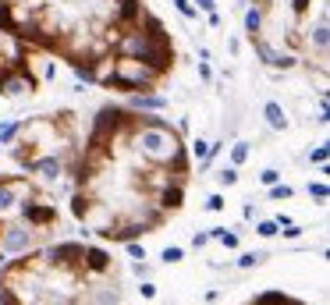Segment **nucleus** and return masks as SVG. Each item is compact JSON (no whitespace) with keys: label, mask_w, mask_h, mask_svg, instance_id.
Returning a JSON list of instances; mask_svg holds the SVG:
<instances>
[{"label":"nucleus","mask_w":330,"mask_h":305,"mask_svg":"<svg viewBox=\"0 0 330 305\" xmlns=\"http://www.w3.org/2000/svg\"><path fill=\"white\" fill-rule=\"evenodd\" d=\"M142 298H157V288L153 284H142Z\"/></svg>","instance_id":"nucleus-20"},{"label":"nucleus","mask_w":330,"mask_h":305,"mask_svg":"<svg viewBox=\"0 0 330 305\" xmlns=\"http://www.w3.org/2000/svg\"><path fill=\"white\" fill-rule=\"evenodd\" d=\"M18 128H21V124H7V128H0V146H11L14 135H18Z\"/></svg>","instance_id":"nucleus-11"},{"label":"nucleus","mask_w":330,"mask_h":305,"mask_svg":"<svg viewBox=\"0 0 330 305\" xmlns=\"http://www.w3.org/2000/svg\"><path fill=\"white\" fill-rule=\"evenodd\" d=\"M248 160V142H238L235 149H231V167H242Z\"/></svg>","instance_id":"nucleus-8"},{"label":"nucleus","mask_w":330,"mask_h":305,"mask_svg":"<svg viewBox=\"0 0 330 305\" xmlns=\"http://www.w3.org/2000/svg\"><path fill=\"white\" fill-rule=\"evenodd\" d=\"M220 181H224V185H235V181H238V167H231V163H227V167L220 170Z\"/></svg>","instance_id":"nucleus-13"},{"label":"nucleus","mask_w":330,"mask_h":305,"mask_svg":"<svg viewBox=\"0 0 330 305\" xmlns=\"http://www.w3.org/2000/svg\"><path fill=\"white\" fill-rule=\"evenodd\" d=\"M181 259H185L181 248H164V263H181Z\"/></svg>","instance_id":"nucleus-16"},{"label":"nucleus","mask_w":330,"mask_h":305,"mask_svg":"<svg viewBox=\"0 0 330 305\" xmlns=\"http://www.w3.org/2000/svg\"><path fill=\"white\" fill-rule=\"evenodd\" d=\"M206 210H210V213H220V210H224V195H210V199H206Z\"/></svg>","instance_id":"nucleus-14"},{"label":"nucleus","mask_w":330,"mask_h":305,"mask_svg":"<svg viewBox=\"0 0 330 305\" xmlns=\"http://www.w3.org/2000/svg\"><path fill=\"white\" fill-rule=\"evenodd\" d=\"M263 114H266V124H270V128H277V132H281V128H288V117H284V107H281V103H273V99H270V103L263 107Z\"/></svg>","instance_id":"nucleus-3"},{"label":"nucleus","mask_w":330,"mask_h":305,"mask_svg":"<svg viewBox=\"0 0 330 305\" xmlns=\"http://www.w3.org/2000/svg\"><path fill=\"white\" fill-rule=\"evenodd\" d=\"M327 156H330L327 146H316V149L309 152V160H313V163H320V167H327Z\"/></svg>","instance_id":"nucleus-12"},{"label":"nucleus","mask_w":330,"mask_h":305,"mask_svg":"<svg viewBox=\"0 0 330 305\" xmlns=\"http://www.w3.org/2000/svg\"><path fill=\"white\" fill-rule=\"evenodd\" d=\"M256 231H259L263 238H273V234H281V224H277V220H259Z\"/></svg>","instance_id":"nucleus-9"},{"label":"nucleus","mask_w":330,"mask_h":305,"mask_svg":"<svg viewBox=\"0 0 330 305\" xmlns=\"http://www.w3.org/2000/svg\"><path fill=\"white\" fill-rule=\"evenodd\" d=\"M259 29H263V11L252 4V7H248V14H245V32H248V39H252V36H259Z\"/></svg>","instance_id":"nucleus-4"},{"label":"nucleus","mask_w":330,"mask_h":305,"mask_svg":"<svg viewBox=\"0 0 330 305\" xmlns=\"http://www.w3.org/2000/svg\"><path fill=\"white\" fill-rule=\"evenodd\" d=\"M245 305H306V302H298V298H291V295H284V291H263L259 298H252V302Z\"/></svg>","instance_id":"nucleus-2"},{"label":"nucleus","mask_w":330,"mask_h":305,"mask_svg":"<svg viewBox=\"0 0 330 305\" xmlns=\"http://www.w3.org/2000/svg\"><path fill=\"white\" fill-rule=\"evenodd\" d=\"M309 195H313L316 202H327V199H330V188H327V181H313V185H309Z\"/></svg>","instance_id":"nucleus-6"},{"label":"nucleus","mask_w":330,"mask_h":305,"mask_svg":"<svg viewBox=\"0 0 330 305\" xmlns=\"http://www.w3.org/2000/svg\"><path fill=\"white\" fill-rule=\"evenodd\" d=\"M266 188H270V199H277V202L295 195V188H291V185H266Z\"/></svg>","instance_id":"nucleus-7"},{"label":"nucleus","mask_w":330,"mask_h":305,"mask_svg":"<svg viewBox=\"0 0 330 305\" xmlns=\"http://www.w3.org/2000/svg\"><path fill=\"white\" fill-rule=\"evenodd\" d=\"M18 213H21V220H25L29 227L43 231V234H46L50 227H57V220H61V217H57V206H50V202H46V199H39L36 192H32V195H25V199L18 202Z\"/></svg>","instance_id":"nucleus-1"},{"label":"nucleus","mask_w":330,"mask_h":305,"mask_svg":"<svg viewBox=\"0 0 330 305\" xmlns=\"http://www.w3.org/2000/svg\"><path fill=\"white\" fill-rule=\"evenodd\" d=\"M206 241H210V234H202V231H199V234H195V238H192V245H195V248H202V245H206Z\"/></svg>","instance_id":"nucleus-19"},{"label":"nucleus","mask_w":330,"mask_h":305,"mask_svg":"<svg viewBox=\"0 0 330 305\" xmlns=\"http://www.w3.org/2000/svg\"><path fill=\"white\" fill-rule=\"evenodd\" d=\"M263 259H266V252H245V256H242V259H238V266H259V263H263Z\"/></svg>","instance_id":"nucleus-10"},{"label":"nucleus","mask_w":330,"mask_h":305,"mask_svg":"<svg viewBox=\"0 0 330 305\" xmlns=\"http://www.w3.org/2000/svg\"><path fill=\"white\" fill-rule=\"evenodd\" d=\"M174 7H177V14H181V18H188V21H195V18H199V7H195L192 0H174Z\"/></svg>","instance_id":"nucleus-5"},{"label":"nucleus","mask_w":330,"mask_h":305,"mask_svg":"<svg viewBox=\"0 0 330 305\" xmlns=\"http://www.w3.org/2000/svg\"><path fill=\"white\" fill-rule=\"evenodd\" d=\"M206 152H210V146H206V142L199 139V142H195V156H206Z\"/></svg>","instance_id":"nucleus-21"},{"label":"nucleus","mask_w":330,"mask_h":305,"mask_svg":"<svg viewBox=\"0 0 330 305\" xmlns=\"http://www.w3.org/2000/svg\"><path fill=\"white\" fill-rule=\"evenodd\" d=\"M259 177H263V185H277V181H281V174H277V170H263Z\"/></svg>","instance_id":"nucleus-17"},{"label":"nucleus","mask_w":330,"mask_h":305,"mask_svg":"<svg viewBox=\"0 0 330 305\" xmlns=\"http://www.w3.org/2000/svg\"><path fill=\"white\" fill-rule=\"evenodd\" d=\"M192 4H199V11H206V14L217 11V0H192Z\"/></svg>","instance_id":"nucleus-18"},{"label":"nucleus","mask_w":330,"mask_h":305,"mask_svg":"<svg viewBox=\"0 0 330 305\" xmlns=\"http://www.w3.org/2000/svg\"><path fill=\"white\" fill-rule=\"evenodd\" d=\"M124 245H128V252H132V259H146V248L139 245V238H135V241H124Z\"/></svg>","instance_id":"nucleus-15"}]
</instances>
